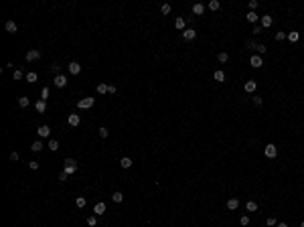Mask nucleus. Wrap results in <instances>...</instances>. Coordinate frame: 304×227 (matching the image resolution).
Listing matches in <instances>:
<instances>
[{"instance_id": "obj_1", "label": "nucleus", "mask_w": 304, "mask_h": 227, "mask_svg": "<svg viewBox=\"0 0 304 227\" xmlns=\"http://www.w3.org/2000/svg\"><path fill=\"white\" fill-rule=\"evenodd\" d=\"M24 59H26L29 63L39 61V59H41V51H39V49H29V51H26V55H24Z\"/></svg>"}, {"instance_id": "obj_2", "label": "nucleus", "mask_w": 304, "mask_h": 227, "mask_svg": "<svg viewBox=\"0 0 304 227\" xmlns=\"http://www.w3.org/2000/svg\"><path fill=\"white\" fill-rule=\"evenodd\" d=\"M93 103H95V97H83V99L77 102V107L79 110H87V107H93Z\"/></svg>"}, {"instance_id": "obj_3", "label": "nucleus", "mask_w": 304, "mask_h": 227, "mask_svg": "<svg viewBox=\"0 0 304 227\" xmlns=\"http://www.w3.org/2000/svg\"><path fill=\"white\" fill-rule=\"evenodd\" d=\"M264 154L268 156V158H276V156H278V148H276L274 144H265V150H264Z\"/></svg>"}, {"instance_id": "obj_4", "label": "nucleus", "mask_w": 304, "mask_h": 227, "mask_svg": "<svg viewBox=\"0 0 304 227\" xmlns=\"http://www.w3.org/2000/svg\"><path fill=\"white\" fill-rule=\"evenodd\" d=\"M67 69H69V73H71V75H79V73H81V65H79L77 61H71L67 65Z\"/></svg>"}, {"instance_id": "obj_5", "label": "nucleus", "mask_w": 304, "mask_h": 227, "mask_svg": "<svg viewBox=\"0 0 304 227\" xmlns=\"http://www.w3.org/2000/svg\"><path fill=\"white\" fill-rule=\"evenodd\" d=\"M37 134H39V138H49V136H51V128H49L47 124H45V126H39Z\"/></svg>"}, {"instance_id": "obj_6", "label": "nucleus", "mask_w": 304, "mask_h": 227, "mask_svg": "<svg viewBox=\"0 0 304 227\" xmlns=\"http://www.w3.org/2000/svg\"><path fill=\"white\" fill-rule=\"evenodd\" d=\"M272 24H274V16L272 14H264L261 16V26H264V29H270Z\"/></svg>"}, {"instance_id": "obj_7", "label": "nucleus", "mask_w": 304, "mask_h": 227, "mask_svg": "<svg viewBox=\"0 0 304 227\" xmlns=\"http://www.w3.org/2000/svg\"><path fill=\"white\" fill-rule=\"evenodd\" d=\"M55 87H59V89H61V87H65L67 85V77H65V75H55Z\"/></svg>"}, {"instance_id": "obj_8", "label": "nucleus", "mask_w": 304, "mask_h": 227, "mask_svg": "<svg viewBox=\"0 0 304 227\" xmlns=\"http://www.w3.org/2000/svg\"><path fill=\"white\" fill-rule=\"evenodd\" d=\"M67 122H69V126H79L81 124V118H79V114H69V118H67Z\"/></svg>"}, {"instance_id": "obj_9", "label": "nucleus", "mask_w": 304, "mask_h": 227, "mask_svg": "<svg viewBox=\"0 0 304 227\" xmlns=\"http://www.w3.org/2000/svg\"><path fill=\"white\" fill-rule=\"evenodd\" d=\"M195 37H197V30H193V29H184L183 30V39L184 41H193Z\"/></svg>"}, {"instance_id": "obj_10", "label": "nucleus", "mask_w": 304, "mask_h": 227, "mask_svg": "<svg viewBox=\"0 0 304 227\" xmlns=\"http://www.w3.org/2000/svg\"><path fill=\"white\" fill-rule=\"evenodd\" d=\"M249 63H251V67H261V65H264V61H261V57L260 55H251V59H249Z\"/></svg>"}, {"instance_id": "obj_11", "label": "nucleus", "mask_w": 304, "mask_h": 227, "mask_svg": "<svg viewBox=\"0 0 304 227\" xmlns=\"http://www.w3.org/2000/svg\"><path fill=\"white\" fill-rule=\"evenodd\" d=\"M4 29H6V33H12V34H14L16 30H18V26H16V22H14V20H8V22L4 24Z\"/></svg>"}, {"instance_id": "obj_12", "label": "nucleus", "mask_w": 304, "mask_h": 227, "mask_svg": "<svg viewBox=\"0 0 304 227\" xmlns=\"http://www.w3.org/2000/svg\"><path fill=\"white\" fill-rule=\"evenodd\" d=\"M34 110L39 111V114H45V110H47V102H45V99H39V102L34 103Z\"/></svg>"}, {"instance_id": "obj_13", "label": "nucleus", "mask_w": 304, "mask_h": 227, "mask_svg": "<svg viewBox=\"0 0 304 227\" xmlns=\"http://www.w3.org/2000/svg\"><path fill=\"white\" fill-rule=\"evenodd\" d=\"M203 12H205V4H201V2H197V4H193V14L201 16Z\"/></svg>"}, {"instance_id": "obj_14", "label": "nucleus", "mask_w": 304, "mask_h": 227, "mask_svg": "<svg viewBox=\"0 0 304 227\" xmlns=\"http://www.w3.org/2000/svg\"><path fill=\"white\" fill-rule=\"evenodd\" d=\"M43 140H34L33 144H30V150H33V152H41V150H43Z\"/></svg>"}, {"instance_id": "obj_15", "label": "nucleus", "mask_w": 304, "mask_h": 227, "mask_svg": "<svg viewBox=\"0 0 304 227\" xmlns=\"http://www.w3.org/2000/svg\"><path fill=\"white\" fill-rule=\"evenodd\" d=\"M93 213H95V215H103V213H106V203H95Z\"/></svg>"}, {"instance_id": "obj_16", "label": "nucleus", "mask_w": 304, "mask_h": 227, "mask_svg": "<svg viewBox=\"0 0 304 227\" xmlns=\"http://www.w3.org/2000/svg\"><path fill=\"white\" fill-rule=\"evenodd\" d=\"M256 87H257V83L253 81V79H249V81L245 83V91L247 93H253V91H256Z\"/></svg>"}, {"instance_id": "obj_17", "label": "nucleus", "mask_w": 304, "mask_h": 227, "mask_svg": "<svg viewBox=\"0 0 304 227\" xmlns=\"http://www.w3.org/2000/svg\"><path fill=\"white\" fill-rule=\"evenodd\" d=\"M237 207H239V201H237V199H229V201H227V209H229V211H235Z\"/></svg>"}, {"instance_id": "obj_18", "label": "nucleus", "mask_w": 304, "mask_h": 227, "mask_svg": "<svg viewBox=\"0 0 304 227\" xmlns=\"http://www.w3.org/2000/svg\"><path fill=\"white\" fill-rule=\"evenodd\" d=\"M63 170H65L67 174H75V172H77V164H65V166H63Z\"/></svg>"}, {"instance_id": "obj_19", "label": "nucleus", "mask_w": 304, "mask_h": 227, "mask_svg": "<svg viewBox=\"0 0 304 227\" xmlns=\"http://www.w3.org/2000/svg\"><path fill=\"white\" fill-rule=\"evenodd\" d=\"M111 201H114V203H122V201H124V193L116 191V193L111 195Z\"/></svg>"}, {"instance_id": "obj_20", "label": "nucleus", "mask_w": 304, "mask_h": 227, "mask_svg": "<svg viewBox=\"0 0 304 227\" xmlns=\"http://www.w3.org/2000/svg\"><path fill=\"white\" fill-rule=\"evenodd\" d=\"M120 166H122V168H130V166H132V158H128V156H124V158L120 160Z\"/></svg>"}, {"instance_id": "obj_21", "label": "nucleus", "mask_w": 304, "mask_h": 227, "mask_svg": "<svg viewBox=\"0 0 304 227\" xmlns=\"http://www.w3.org/2000/svg\"><path fill=\"white\" fill-rule=\"evenodd\" d=\"M174 26L179 30H184V18L183 16H179V18H174Z\"/></svg>"}, {"instance_id": "obj_22", "label": "nucleus", "mask_w": 304, "mask_h": 227, "mask_svg": "<svg viewBox=\"0 0 304 227\" xmlns=\"http://www.w3.org/2000/svg\"><path fill=\"white\" fill-rule=\"evenodd\" d=\"M213 77H215V81H225V73H223L221 71V69H219V71H215V73H213Z\"/></svg>"}, {"instance_id": "obj_23", "label": "nucleus", "mask_w": 304, "mask_h": 227, "mask_svg": "<svg viewBox=\"0 0 304 227\" xmlns=\"http://www.w3.org/2000/svg\"><path fill=\"white\" fill-rule=\"evenodd\" d=\"M245 18H247V20H249V22H253V24H256V22H257V18H260V16H257V14H256V12H253V10H251V12H247V16H245Z\"/></svg>"}, {"instance_id": "obj_24", "label": "nucleus", "mask_w": 304, "mask_h": 227, "mask_svg": "<svg viewBox=\"0 0 304 227\" xmlns=\"http://www.w3.org/2000/svg\"><path fill=\"white\" fill-rule=\"evenodd\" d=\"M298 39H300V34L296 33V30H292V33H288V41H290V43H296Z\"/></svg>"}, {"instance_id": "obj_25", "label": "nucleus", "mask_w": 304, "mask_h": 227, "mask_svg": "<svg viewBox=\"0 0 304 227\" xmlns=\"http://www.w3.org/2000/svg\"><path fill=\"white\" fill-rule=\"evenodd\" d=\"M22 75H24V73L20 71V69H14V71H12V79H14V81H20V79H22Z\"/></svg>"}, {"instance_id": "obj_26", "label": "nucleus", "mask_w": 304, "mask_h": 227, "mask_svg": "<svg viewBox=\"0 0 304 227\" xmlns=\"http://www.w3.org/2000/svg\"><path fill=\"white\" fill-rule=\"evenodd\" d=\"M217 59H219L221 63H227V61H229V53H225V51H221V53L217 55Z\"/></svg>"}, {"instance_id": "obj_27", "label": "nucleus", "mask_w": 304, "mask_h": 227, "mask_svg": "<svg viewBox=\"0 0 304 227\" xmlns=\"http://www.w3.org/2000/svg\"><path fill=\"white\" fill-rule=\"evenodd\" d=\"M107 91H110V85H106V83L97 85V93H107Z\"/></svg>"}, {"instance_id": "obj_28", "label": "nucleus", "mask_w": 304, "mask_h": 227, "mask_svg": "<svg viewBox=\"0 0 304 227\" xmlns=\"http://www.w3.org/2000/svg\"><path fill=\"white\" fill-rule=\"evenodd\" d=\"M245 209H247V211H257V203H256V201H247Z\"/></svg>"}, {"instance_id": "obj_29", "label": "nucleus", "mask_w": 304, "mask_h": 227, "mask_svg": "<svg viewBox=\"0 0 304 227\" xmlns=\"http://www.w3.org/2000/svg\"><path fill=\"white\" fill-rule=\"evenodd\" d=\"M29 103H30L29 97H18V106L20 107H29Z\"/></svg>"}, {"instance_id": "obj_30", "label": "nucleus", "mask_w": 304, "mask_h": 227, "mask_svg": "<svg viewBox=\"0 0 304 227\" xmlns=\"http://www.w3.org/2000/svg\"><path fill=\"white\" fill-rule=\"evenodd\" d=\"M219 0H211V2H209V10H219Z\"/></svg>"}, {"instance_id": "obj_31", "label": "nucleus", "mask_w": 304, "mask_h": 227, "mask_svg": "<svg viewBox=\"0 0 304 227\" xmlns=\"http://www.w3.org/2000/svg\"><path fill=\"white\" fill-rule=\"evenodd\" d=\"M85 203H87V201H85L83 197H77V199H75V205H77L79 209H83V207H85Z\"/></svg>"}, {"instance_id": "obj_32", "label": "nucleus", "mask_w": 304, "mask_h": 227, "mask_svg": "<svg viewBox=\"0 0 304 227\" xmlns=\"http://www.w3.org/2000/svg\"><path fill=\"white\" fill-rule=\"evenodd\" d=\"M87 225H89V227H95V225H97V217H95V215L87 217Z\"/></svg>"}, {"instance_id": "obj_33", "label": "nucleus", "mask_w": 304, "mask_h": 227, "mask_svg": "<svg viewBox=\"0 0 304 227\" xmlns=\"http://www.w3.org/2000/svg\"><path fill=\"white\" fill-rule=\"evenodd\" d=\"M49 150H53V152L59 150V142L57 140H49Z\"/></svg>"}, {"instance_id": "obj_34", "label": "nucleus", "mask_w": 304, "mask_h": 227, "mask_svg": "<svg viewBox=\"0 0 304 227\" xmlns=\"http://www.w3.org/2000/svg\"><path fill=\"white\" fill-rule=\"evenodd\" d=\"M26 81H29V83H34V81H37V73H33V71L26 73Z\"/></svg>"}, {"instance_id": "obj_35", "label": "nucleus", "mask_w": 304, "mask_h": 227, "mask_svg": "<svg viewBox=\"0 0 304 227\" xmlns=\"http://www.w3.org/2000/svg\"><path fill=\"white\" fill-rule=\"evenodd\" d=\"M99 136H101V138H107V136H110V130H107L106 126H101V128H99Z\"/></svg>"}, {"instance_id": "obj_36", "label": "nucleus", "mask_w": 304, "mask_h": 227, "mask_svg": "<svg viewBox=\"0 0 304 227\" xmlns=\"http://www.w3.org/2000/svg\"><path fill=\"white\" fill-rule=\"evenodd\" d=\"M47 97H49V87L45 85L43 89H41V99H45V102H47Z\"/></svg>"}, {"instance_id": "obj_37", "label": "nucleus", "mask_w": 304, "mask_h": 227, "mask_svg": "<svg viewBox=\"0 0 304 227\" xmlns=\"http://www.w3.org/2000/svg\"><path fill=\"white\" fill-rule=\"evenodd\" d=\"M256 51H257V53L261 55V53H265L268 49H265V45H264V43H257V45H256Z\"/></svg>"}, {"instance_id": "obj_38", "label": "nucleus", "mask_w": 304, "mask_h": 227, "mask_svg": "<svg viewBox=\"0 0 304 227\" xmlns=\"http://www.w3.org/2000/svg\"><path fill=\"white\" fill-rule=\"evenodd\" d=\"M286 37H288V34H286L284 30H280V33H276V41H284Z\"/></svg>"}, {"instance_id": "obj_39", "label": "nucleus", "mask_w": 304, "mask_h": 227, "mask_svg": "<svg viewBox=\"0 0 304 227\" xmlns=\"http://www.w3.org/2000/svg\"><path fill=\"white\" fill-rule=\"evenodd\" d=\"M29 168L30 170H39V162H37V160H30V162H29Z\"/></svg>"}, {"instance_id": "obj_40", "label": "nucleus", "mask_w": 304, "mask_h": 227, "mask_svg": "<svg viewBox=\"0 0 304 227\" xmlns=\"http://www.w3.org/2000/svg\"><path fill=\"white\" fill-rule=\"evenodd\" d=\"M160 12H162V14H168L170 12V4H162L160 6Z\"/></svg>"}, {"instance_id": "obj_41", "label": "nucleus", "mask_w": 304, "mask_h": 227, "mask_svg": "<svg viewBox=\"0 0 304 227\" xmlns=\"http://www.w3.org/2000/svg\"><path fill=\"white\" fill-rule=\"evenodd\" d=\"M239 223H241V225H249V217H247V215H241V217H239Z\"/></svg>"}, {"instance_id": "obj_42", "label": "nucleus", "mask_w": 304, "mask_h": 227, "mask_svg": "<svg viewBox=\"0 0 304 227\" xmlns=\"http://www.w3.org/2000/svg\"><path fill=\"white\" fill-rule=\"evenodd\" d=\"M67 176H69V174L65 172V170H61V172H59V180H61V183H65V180H67Z\"/></svg>"}, {"instance_id": "obj_43", "label": "nucleus", "mask_w": 304, "mask_h": 227, "mask_svg": "<svg viewBox=\"0 0 304 227\" xmlns=\"http://www.w3.org/2000/svg\"><path fill=\"white\" fill-rule=\"evenodd\" d=\"M265 223H268V225H270V227H274V225H278V221H276V219H274V217H268V219H265Z\"/></svg>"}, {"instance_id": "obj_44", "label": "nucleus", "mask_w": 304, "mask_h": 227, "mask_svg": "<svg viewBox=\"0 0 304 227\" xmlns=\"http://www.w3.org/2000/svg\"><path fill=\"white\" fill-rule=\"evenodd\" d=\"M257 6H260V2H257V0H251V2H249V8L253 10V12H256V8H257Z\"/></svg>"}, {"instance_id": "obj_45", "label": "nucleus", "mask_w": 304, "mask_h": 227, "mask_svg": "<svg viewBox=\"0 0 304 227\" xmlns=\"http://www.w3.org/2000/svg\"><path fill=\"white\" fill-rule=\"evenodd\" d=\"M261 102H264V99H261L260 95H253V103H256V106H261Z\"/></svg>"}, {"instance_id": "obj_46", "label": "nucleus", "mask_w": 304, "mask_h": 227, "mask_svg": "<svg viewBox=\"0 0 304 227\" xmlns=\"http://www.w3.org/2000/svg\"><path fill=\"white\" fill-rule=\"evenodd\" d=\"M51 69H53V73H57V75H61V73H59V63H53V65H51Z\"/></svg>"}, {"instance_id": "obj_47", "label": "nucleus", "mask_w": 304, "mask_h": 227, "mask_svg": "<svg viewBox=\"0 0 304 227\" xmlns=\"http://www.w3.org/2000/svg\"><path fill=\"white\" fill-rule=\"evenodd\" d=\"M261 29H264L261 24H260V26H257V24H256V26H253V33H256V34H260V33H261Z\"/></svg>"}, {"instance_id": "obj_48", "label": "nucleus", "mask_w": 304, "mask_h": 227, "mask_svg": "<svg viewBox=\"0 0 304 227\" xmlns=\"http://www.w3.org/2000/svg\"><path fill=\"white\" fill-rule=\"evenodd\" d=\"M18 158H20L18 152H12V154H10V160H18Z\"/></svg>"}, {"instance_id": "obj_49", "label": "nucleus", "mask_w": 304, "mask_h": 227, "mask_svg": "<svg viewBox=\"0 0 304 227\" xmlns=\"http://www.w3.org/2000/svg\"><path fill=\"white\" fill-rule=\"evenodd\" d=\"M63 162H65V164H77V162H75V160H73V158H65V160H63Z\"/></svg>"}, {"instance_id": "obj_50", "label": "nucleus", "mask_w": 304, "mask_h": 227, "mask_svg": "<svg viewBox=\"0 0 304 227\" xmlns=\"http://www.w3.org/2000/svg\"><path fill=\"white\" fill-rule=\"evenodd\" d=\"M118 91V87L116 85H110V91H107V93H116Z\"/></svg>"}, {"instance_id": "obj_51", "label": "nucleus", "mask_w": 304, "mask_h": 227, "mask_svg": "<svg viewBox=\"0 0 304 227\" xmlns=\"http://www.w3.org/2000/svg\"><path fill=\"white\" fill-rule=\"evenodd\" d=\"M276 227H288V225H286V223H278V225H276Z\"/></svg>"}, {"instance_id": "obj_52", "label": "nucleus", "mask_w": 304, "mask_h": 227, "mask_svg": "<svg viewBox=\"0 0 304 227\" xmlns=\"http://www.w3.org/2000/svg\"><path fill=\"white\" fill-rule=\"evenodd\" d=\"M300 227H304V221H302V223H300Z\"/></svg>"}]
</instances>
